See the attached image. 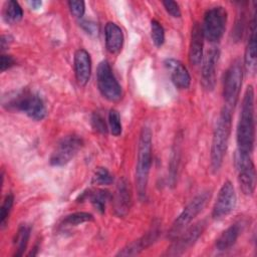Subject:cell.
<instances>
[{
    "label": "cell",
    "instance_id": "obj_5",
    "mask_svg": "<svg viewBox=\"0 0 257 257\" xmlns=\"http://www.w3.org/2000/svg\"><path fill=\"white\" fill-rule=\"evenodd\" d=\"M211 197V191H204L197 195L181 212V214L173 222L172 227L169 230L168 237L170 239H175L179 236L189 224L202 212L207 202Z\"/></svg>",
    "mask_w": 257,
    "mask_h": 257
},
{
    "label": "cell",
    "instance_id": "obj_30",
    "mask_svg": "<svg viewBox=\"0 0 257 257\" xmlns=\"http://www.w3.org/2000/svg\"><path fill=\"white\" fill-rule=\"evenodd\" d=\"M91 125L92 128L99 133V134H106L107 133V126L105 123V120L103 118V116L98 112L95 111L92 113L91 115Z\"/></svg>",
    "mask_w": 257,
    "mask_h": 257
},
{
    "label": "cell",
    "instance_id": "obj_34",
    "mask_svg": "<svg viewBox=\"0 0 257 257\" xmlns=\"http://www.w3.org/2000/svg\"><path fill=\"white\" fill-rule=\"evenodd\" d=\"M16 63L15 59L13 58V56L8 55V54H2L1 55V61H0V68L1 71H5L9 68H11L12 66H14Z\"/></svg>",
    "mask_w": 257,
    "mask_h": 257
},
{
    "label": "cell",
    "instance_id": "obj_21",
    "mask_svg": "<svg viewBox=\"0 0 257 257\" xmlns=\"http://www.w3.org/2000/svg\"><path fill=\"white\" fill-rule=\"evenodd\" d=\"M242 228L243 224L240 222L234 223L229 226L225 231L221 233V235L216 240V249L219 251H226L233 247L242 232Z\"/></svg>",
    "mask_w": 257,
    "mask_h": 257
},
{
    "label": "cell",
    "instance_id": "obj_36",
    "mask_svg": "<svg viewBox=\"0 0 257 257\" xmlns=\"http://www.w3.org/2000/svg\"><path fill=\"white\" fill-rule=\"evenodd\" d=\"M13 38L10 35H2L1 40H0V45H1V50H5L8 48L10 43L12 42Z\"/></svg>",
    "mask_w": 257,
    "mask_h": 257
},
{
    "label": "cell",
    "instance_id": "obj_31",
    "mask_svg": "<svg viewBox=\"0 0 257 257\" xmlns=\"http://www.w3.org/2000/svg\"><path fill=\"white\" fill-rule=\"evenodd\" d=\"M245 21H246V14L242 9L238 14V17L236 19V23L234 26V31H233V36L236 41H238L242 37L243 31L245 28Z\"/></svg>",
    "mask_w": 257,
    "mask_h": 257
},
{
    "label": "cell",
    "instance_id": "obj_26",
    "mask_svg": "<svg viewBox=\"0 0 257 257\" xmlns=\"http://www.w3.org/2000/svg\"><path fill=\"white\" fill-rule=\"evenodd\" d=\"M91 182L92 184L98 186H108L113 182V177L107 169L103 167H98L93 174Z\"/></svg>",
    "mask_w": 257,
    "mask_h": 257
},
{
    "label": "cell",
    "instance_id": "obj_19",
    "mask_svg": "<svg viewBox=\"0 0 257 257\" xmlns=\"http://www.w3.org/2000/svg\"><path fill=\"white\" fill-rule=\"evenodd\" d=\"M204 35L200 23L195 22L192 26L189 47V61L192 65H198L203 59Z\"/></svg>",
    "mask_w": 257,
    "mask_h": 257
},
{
    "label": "cell",
    "instance_id": "obj_13",
    "mask_svg": "<svg viewBox=\"0 0 257 257\" xmlns=\"http://www.w3.org/2000/svg\"><path fill=\"white\" fill-rule=\"evenodd\" d=\"M220 51L217 47H211L204 56L201 70V82L205 89L213 90L216 84V71Z\"/></svg>",
    "mask_w": 257,
    "mask_h": 257
},
{
    "label": "cell",
    "instance_id": "obj_3",
    "mask_svg": "<svg viewBox=\"0 0 257 257\" xmlns=\"http://www.w3.org/2000/svg\"><path fill=\"white\" fill-rule=\"evenodd\" d=\"M152 151V132L148 126H144L139 137L136 167V184L138 195L141 200H145L147 197L149 175L153 161Z\"/></svg>",
    "mask_w": 257,
    "mask_h": 257
},
{
    "label": "cell",
    "instance_id": "obj_22",
    "mask_svg": "<svg viewBox=\"0 0 257 257\" xmlns=\"http://www.w3.org/2000/svg\"><path fill=\"white\" fill-rule=\"evenodd\" d=\"M80 201L84 199H89L90 203L93 205V207L99 212L103 213L105 210L106 202L110 199V194L106 190H96V191H88V193H83L81 196H79ZM79 201V202H80Z\"/></svg>",
    "mask_w": 257,
    "mask_h": 257
},
{
    "label": "cell",
    "instance_id": "obj_33",
    "mask_svg": "<svg viewBox=\"0 0 257 257\" xmlns=\"http://www.w3.org/2000/svg\"><path fill=\"white\" fill-rule=\"evenodd\" d=\"M165 9L167 10V12L175 17V18H179L181 17V10H180V7H179V4L175 1H171V0H168V1H163L162 2Z\"/></svg>",
    "mask_w": 257,
    "mask_h": 257
},
{
    "label": "cell",
    "instance_id": "obj_25",
    "mask_svg": "<svg viewBox=\"0 0 257 257\" xmlns=\"http://www.w3.org/2000/svg\"><path fill=\"white\" fill-rule=\"evenodd\" d=\"M93 220V216L87 212H75L70 215H67L63 221L62 225L64 226H76L85 222Z\"/></svg>",
    "mask_w": 257,
    "mask_h": 257
},
{
    "label": "cell",
    "instance_id": "obj_27",
    "mask_svg": "<svg viewBox=\"0 0 257 257\" xmlns=\"http://www.w3.org/2000/svg\"><path fill=\"white\" fill-rule=\"evenodd\" d=\"M151 35L153 42L157 47H161L165 42V30L162 24L157 20L151 21Z\"/></svg>",
    "mask_w": 257,
    "mask_h": 257
},
{
    "label": "cell",
    "instance_id": "obj_32",
    "mask_svg": "<svg viewBox=\"0 0 257 257\" xmlns=\"http://www.w3.org/2000/svg\"><path fill=\"white\" fill-rule=\"evenodd\" d=\"M68 7L73 16L76 18H81L85 12V5L83 1H69Z\"/></svg>",
    "mask_w": 257,
    "mask_h": 257
},
{
    "label": "cell",
    "instance_id": "obj_24",
    "mask_svg": "<svg viewBox=\"0 0 257 257\" xmlns=\"http://www.w3.org/2000/svg\"><path fill=\"white\" fill-rule=\"evenodd\" d=\"M3 15L7 22L16 23L22 19L23 10L17 1L10 0L5 3Z\"/></svg>",
    "mask_w": 257,
    "mask_h": 257
},
{
    "label": "cell",
    "instance_id": "obj_17",
    "mask_svg": "<svg viewBox=\"0 0 257 257\" xmlns=\"http://www.w3.org/2000/svg\"><path fill=\"white\" fill-rule=\"evenodd\" d=\"M160 228L159 224H155L143 237L140 239L130 243L127 246L122 248L118 253L117 256H133L141 253L143 250L151 246L159 237Z\"/></svg>",
    "mask_w": 257,
    "mask_h": 257
},
{
    "label": "cell",
    "instance_id": "obj_37",
    "mask_svg": "<svg viewBox=\"0 0 257 257\" xmlns=\"http://www.w3.org/2000/svg\"><path fill=\"white\" fill-rule=\"evenodd\" d=\"M28 4L30 5V7H31V8H33V9H37V8H39V7L41 6L42 2H41V1H38V0H32V1H29V2H28Z\"/></svg>",
    "mask_w": 257,
    "mask_h": 257
},
{
    "label": "cell",
    "instance_id": "obj_11",
    "mask_svg": "<svg viewBox=\"0 0 257 257\" xmlns=\"http://www.w3.org/2000/svg\"><path fill=\"white\" fill-rule=\"evenodd\" d=\"M206 226H207L206 221L202 220L192 225L191 227L185 229V231H183L179 236H177L174 239V242L168 249L167 254L170 256H176V255L178 256L183 254L185 251H187L190 247H192L196 243V241L204 232Z\"/></svg>",
    "mask_w": 257,
    "mask_h": 257
},
{
    "label": "cell",
    "instance_id": "obj_8",
    "mask_svg": "<svg viewBox=\"0 0 257 257\" xmlns=\"http://www.w3.org/2000/svg\"><path fill=\"white\" fill-rule=\"evenodd\" d=\"M96 82L99 92L105 99L115 102L121 98V86L116 80L107 60L99 62L96 70Z\"/></svg>",
    "mask_w": 257,
    "mask_h": 257
},
{
    "label": "cell",
    "instance_id": "obj_6",
    "mask_svg": "<svg viewBox=\"0 0 257 257\" xmlns=\"http://www.w3.org/2000/svg\"><path fill=\"white\" fill-rule=\"evenodd\" d=\"M242 63L239 59H235L226 70L223 82V97L226 103L225 106L229 109H232L238 101L242 86Z\"/></svg>",
    "mask_w": 257,
    "mask_h": 257
},
{
    "label": "cell",
    "instance_id": "obj_35",
    "mask_svg": "<svg viewBox=\"0 0 257 257\" xmlns=\"http://www.w3.org/2000/svg\"><path fill=\"white\" fill-rule=\"evenodd\" d=\"M81 26L87 33L97 34V26L95 23L90 22V21H83V22H81Z\"/></svg>",
    "mask_w": 257,
    "mask_h": 257
},
{
    "label": "cell",
    "instance_id": "obj_4",
    "mask_svg": "<svg viewBox=\"0 0 257 257\" xmlns=\"http://www.w3.org/2000/svg\"><path fill=\"white\" fill-rule=\"evenodd\" d=\"M3 105L10 110L24 112L34 120H42L46 116V107L42 98L29 90H21L8 96Z\"/></svg>",
    "mask_w": 257,
    "mask_h": 257
},
{
    "label": "cell",
    "instance_id": "obj_23",
    "mask_svg": "<svg viewBox=\"0 0 257 257\" xmlns=\"http://www.w3.org/2000/svg\"><path fill=\"white\" fill-rule=\"evenodd\" d=\"M30 236V227L26 225H22L19 227L15 238H14V244H15V256H21L24 254V251L26 250L28 240Z\"/></svg>",
    "mask_w": 257,
    "mask_h": 257
},
{
    "label": "cell",
    "instance_id": "obj_20",
    "mask_svg": "<svg viewBox=\"0 0 257 257\" xmlns=\"http://www.w3.org/2000/svg\"><path fill=\"white\" fill-rule=\"evenodd\" d=\"M104 35L107 51L112 54L119 52L123 44V33L120 27L113 22H107L104 28Z\"/></svg>",
    "mask_w": 257,
    "mask_h": 257
},
{
    "label": "cell",
    "instance_id": "obj_10",
    "mask_svg": "<svg viewBox=\"0 0 257 257\" xmlns=\"http://www.w3.org/2000/svg\"><path fill=\"white\" fill-rule=\"evenodd\" d=\"M235 167L238 174V182L243 194L252 196L256 186V173L250 155L236 152Z\"/></svg>",
    "mask_w": 257,
    "mask_h": 257
},
{
    "label": "cell",
    "instance_id": "obj_1",
    "mask_svg": "<svg viewBox=\"0 0 257 257\" xmlns=\"http://www.w3.org/2000/svg\"><path fill=\"white\" fill-rule=\"evenodd\" d=\"M237 152L251 155L255 143V112H254V89L248 85L242 100V106L236 133Z\"/></svg>",
    "mask_w": 257,
    "mask_h": 257
},
{
    "label": "cell",
    "instance_id": "obj_12",
    "mask_svg": "<svg viewBox=\"0 0 257 257\" xmlns=\"http://www.w3.org/2000/svg\"><path fill=\"white\" fill-rule=\"evenodd\" d=\"M237 196L233 184L226 181L219 190L217 199L212 209V217L216 220L228 216L236 207Z\"/></svg>",
    "mask_w": 257,
    "mask_h": 257
},
{
    "label": "cell",
    "instance_id": "obj_7",
    "mask_svg": "<svg viewBox=\"0 0 257 257\" xmlns=\"http://www.w3.org/2000/svg\"><path fill=\"white\" fill-rule=\"evenodd\" d=\"M227 16V10L223 6H215L208 9L201 25L204 38L210 42H218L225 32Z\"/></svg>",
    "mask_w": 257,
    "mask_h": 257
},
{
    "label": "cell",
    "instance_id": "obj_16",
    "mask_svg": "<svg viewBox=\"0 0 257 257\" xmlns=\"http://www.w3.org/2000/svg\"><path fill=\"white\" fill-rule=\"evenodd\" d=\"M244 67L245 70L254 74L257 67V44H256V13L252 15V20L249 26V36L244 55Z\"/></svg>",
    "mask_w": 257,
    "mask_h": 257
},
{
    "label": "cell",
    "instance_id": "obj_29",
    "mask_svg": "<svg viewBox=\"0 0 257 257\" xmlns=\"http://www.w3.org/2000/svg\"><path fill=\"white\" fill-rule=\"evenodd\" d=\"M13 201H14V198H13L12 194H8L3 201V204L0 209V225L2 228L5 226V224L7 222L8 216H9L10 211L13 206Z\"/></svg>",
    "mask_w": 257,
    "mask_h": 257
},
{
    "label": "cell",
    "instance_id": "obj_14",
    "mask_svg": "<svg viewBox=\"0 0 257 257\" xmlns=\"http://www.w3.org/2000/svg\"><path fill=\"white\" fill-rule=\"evenodd\" d=\"M73 66L77 83L80 86L86 85L91 74V59L89 53L85 49L79 48L75 51Z\"/></svg>",
    "mask_w": 257,
    "mask_h": 257
},
{
    "label": "cell",
    "instance_id": "obj_15",
    "mask_svg": "<svg viewBox=\"0 0 257 257\" xmlns=\"http://www.w3.org/2000/svg\"><path fill=\"white\" fill-rule=\"evenodd\" d=\"M132 206V191L130 183L122 179L118 182L113 196V211L117 217H124Z\"/></svg>",
    "mask_w": 257,
    "mask_h": 257
},
{
    "label": "cell",
    "instance_id": "obj_18",
    "mask_svg": "<svg viewBox=\"0 0 257 257\" xmlns=\"http://www.w3.org/2000/svg\"><path fill=\"white\" fill-rule=\"evenodd\" d=\"M166 68L168 69L171 79L176 87L181 89H186L190 86L191 76L185 67V65L175 59V58H167L164 62Z\"/></svg>",
    "mask_w": 257,
    "mask_h": 257
},
{
    "label": "cell",
    "instance_id": "obj_2",
    "mask_svg": "<svg viewBox=\"0 0 257 257\" xmlns=\"http://www.w3.org/2000/svg\"><path fill=\"white\" fill-rule=\"evenodd\" d=\"M232 112L231 109L225 106L221 110L217 118L213 132L210 154V166L214 173L218 172L223 164V160L226 155L230 140Z\"/></svg>",
    "mask_w": 257,
    "mask_h": 257
},
{
    "label": "cell",
    "instance_id": "obj_28",
    "mask_svg": "<svg viewBox=\"0 0 257 257\" xmlns=\"http://www.w3.org/2000/svg\"><path fill=\"white\" fill-rule=\"evenodd\" d=\"M108 125L110 133L117 137L121 134L122 126H121V121H120V115L116 109H110L108 112Z\"/></svg>",
    "mask_w": 257,
    "mask_h": 257
},
{
    "label": "cell",
    "instance_id": "obj_9",
    "mask_svg": "<svg viewBox=\"0 0 257 257\" xmlns=\"http://www.w3.org/2000/svg\"><path fill=\"white\" fill-rule=\"evenodd\" d=\"M83 147V140L77 135L63 137L52 152L49 163L54 167H61L68 164Z\"/></svg>",
    "mask_w": 257,
    "mask_h": 257
}]
</instances>
